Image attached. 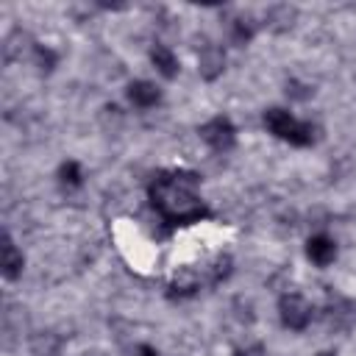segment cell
<instances>
[{"label": "cell", "mask_w": 356, "mask_h": 356, "mask_svg": "<svg viewBox=\"0 0 356 356\" xmlns=\"http://www.w3.org/2000/svg\"><path fill=\"white\" fill-rule=\"evenodd\" d=\"M200 139H203L211 150L225 153V150H231V147L236 145V128H234V122H231L228 117L217 114V117H211L209 122L200 125Z\"/></svg>", "instance_id": "277c9868"}, {"label": "cell", "mask_w": 356, "mask_h": 356, "mask_svg": "<svg viewBox=\"0 0 356 356\" xmlns=\"http://www.w3.org/2000/svg\"><path fill=\"white\" fill-rule=\"evenodd\" d=\"M58 348H61V339L56 337V334H36L33 339H31V350H33V356H56L58 353Z\"/></svg>", "instance_id": "30bf717a"}, {"label": "cell", "mask_w": 356, "mask_h": 356, "mask_svg": "<svg viewBox=\"0 0 356 356\" xmlns=\"http://www.w3.org/2000/svg\"><path fill=\"white\" fill-rule=\"evenodd\" d=\"M3 275L8 278V281H14L19 273H22V264H25V259H22V253L17 250V245H14V239L11 236H6L3 239Z\"/></svg>", "instance_id": "9c48e42d"}, {"label": "cell", "mask_w": 356, "mask_h": 356, "mask_svg": "<svg viewBox=\"0 0 356 356\" xmlns=\"http://www.w3.org/2000/svg\"><path fill=\"white\" fill-rule=\"evenodd\" d=\"M264 125H267V131L273 136H278V139H284V142H289L295 147H306L314 139V125L298 120L286 108H267L264 111Z\"/></svg>", "instance_id": "7a4b0ae2"}, {"label": "cell", "mask_w": 356, "mask_h": 356, "mask_svg": "<svg viewBox=\"0 0 356 356\" xmlns=\"http://www.w3.org/2000/svg\"><path fill=\"white\" fill-rule=\"evenodd\" d=\"M128 100L136 108H153L161 100V92L150 81H134V83H128Z\"/></svg>", "instance_id": "8992f818"}, {"label": "cell", "mask_w": 356, "mask_h": 356, "mask_svg": "<svg viewBox=\"0 0 356 356\" xmlns=\"http://www.w3.org/2000/svg\"><path fill=\"white\" fill-rule=\"evenodd\" d=\"M278 314L289 331H303L312 323V303L298 292H286L278 300Z\"/></svg>", "instance_id": "3957f363"}, {"label": "cell", "mask_w": 356, "mask_h": 356, "mask_svg": "<svg viewBox=\"0 0 356 356\" xmlns=\"http://www.w3.org/2000/svg\"><path fill=\"white\" fill-rule=\"evenodd\" d=\"M317 356H334V353H328V350H325V353H317Z\"/></svg>", "instance_id": "2e32d148"}, {"label": "cell", "mask_w": 356, "mask_h": 356, "mask_svg": "<svg viewBox=\"0 0 356 356\" xmlns=\"http://www.w3.org/2000/svg\"><path fill=\"white\" fill-rule=\"evenodd\" d=\"M250 36H253V25H250L248 19H234V22H231V39H234L236 44L250 42Z\"/></svg>", "instance_id": "7c38bea8"}, {"label": "cell", "mask_w": 356, "mask_h": 356, "mask_svg": "<svg viewBox=\"0 0 356 356\" xmlns=\"http://www.w3.org/2000/svg\"><path fill=\"white\" fill-rule=\"evenodd\" d=\"M150 61H153V67H156L167 81H172V78L178 75V58H175V53H172L167 44H153V47H150Z\"/></svg>", "instance_id": "ba28073f"}, {"label": "cell", "mask_w": 356, "mask_h": 356, "mask_svg": "<svg viewBox=\"0 0 356 356\" xmlns=\"http://www.w3.org/2000/svg\"><path fill=\"white\" fill-rule=\"evenodd\" d=\"M134 356H159V350H156L153 345H139V348L134 350Z\"/></svg>", "instance_id": "9a60e30c"}, {"label": "cell", "mask_w": 356, "mask_h": 356, "mask_svg": "<svg viewBox=\"0 0 356 356\" xmlns=\"http://www.w3.org/2000/svg\"><path fill=\"white\" fill-rule=\"evenodd\" d=\"M197 70H200V75L206 78V81H214L220 72H222V67H225V56H222V50L217 47V44H206L203 50H200V58H197Z\"/></svg>", "instance_id": "52a82bcc"}, {"label": "cell", "mask_w": 356, "mask_h": 356, "mask_svg": "<svg viewBox=\"0 0 356 356\" xmlns=\"http://www.w3.org/2000/svg\"><path fill=\"white\" fill-rule=\"evenodd\" d=\"M58 181H61L64 186H81V181H83L81 164H78V161H64V164L58 167Z\"/></svg>", "instance_id": "8fae6325"}, {"label": "cell", "mask_w": 356, "mask_h": 356, "mask_svg": "<svg viewBox=\"0 0 356 356\" xmlns=\"http://www.w3.org/2000/svg\"><path fill=\"white\" fill-rule=\"evenodd\" d=\"M306 256H309L317 267H325V264H331V261L337 259V242H334L331 236H325V234H314V236H309V242H306Z\"/></svg>", "instance_id": "5b68a950"}, {"label": "cell", "mask_w": 356, "mask_h": 356, "mask_svg": "<svg viewBox=\"0 0 356 356\" xmlns=\"http://www.w3.org/2000/svg\"><path fill=\"white\" fill-rule=\"evenodd\" d=\"M234 356H261V345H248V348H236Z\"/></svg>", "instance_id": "5bb4252c"}, {"label": "cell", "mask_w": 356, "mask_h": 356, "mask_svg": "<svg viewBox=\"0 0 356 356\" xmlns=\"http://www.w3.org/2000/svg\"><path fill=\"white\" fill-rule=\"evenodd\" d=\"M197 175L192 170H161L150 181V203L167 225H192L209 217L206 203L197 195Z\"/></svg>", "instance_id": "6da1fadb"}, {"label": "cell", "mask_w": 356, "mask_h": 356, "mask_svg": "<svg viewBox=\"0 0 356 356\" xmlns=\"http://www.w3.org/2000/svg\"><path fill=\"white\" fill-rule=\"evenodd\" d=\"M36 61H39L42 70H53L56 67V53L44 44H36Z\"/></svg>", "instance_id": "4fadbf2b"}]
</instances>
